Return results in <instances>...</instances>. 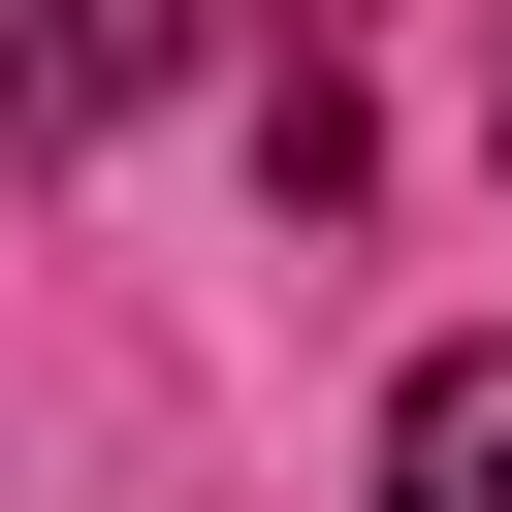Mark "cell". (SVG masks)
<instances>
[{"label":"cell","instance_id":"7a4b0ae2","mask_svg":"<svg viewBox=\"0 0 512 512\" xmlns=\"http://www.w3.org/2000/svg\"><path fill=\"white\" fill-rule=\"evenodd\" d=\"M384 512H512V352H416L384 384Z\"/></svg>","mask_w":512,"mask_h":512},{"label":"cell","instance_id":"6da1fadb","mask_svg":"<svg viewBox=\"0 0 512 512\" xmlns=\"http://www.w3.org/2000/svg\"><path fill=\"white\" fill-rule=\"evenodd\" d=\"M192 32H224V0H0V96H32V128H128Z\"/></svg>","mask_w":512,"mask_h":512}]
</instances>
